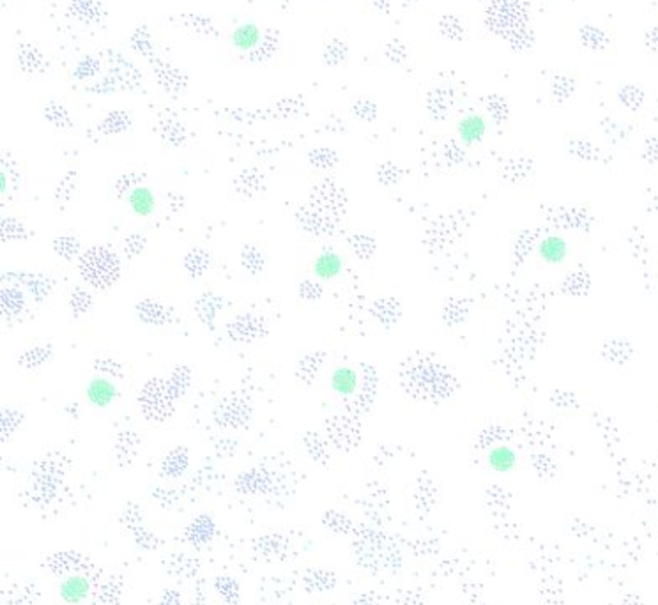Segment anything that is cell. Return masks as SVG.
Returning a JSON list of instances; mask_svg holds the SVG:
<instances>
[{"label": "cell", "mask_w": 658, "mask_h": 605, "mask_svg": "<svg viewBox=\"0 0 658 605\" xmlns=\"http://www.w3.org/2000/svg\"><path fill=\"white\" fill-rule=\"evenodd\" d=\"M80 274L94 288H108L119 280L120 260L106 246H92L80 257Z\"/></svg>", "instance_id": "1"}, {"label": "cell", "mask_w": 658, "mask_h": 605, "mask_svg": "<svg viewBox=\"0 0 658 605\" xmlns=\"http://www.w3.org/2000/svg\"><path fill=\"white\" fill-rule=\"evenodd\" d=\"M139 405L142 415L150 422L169 419L176 409V396L170 391L167 379H149L139 393Z\"/></svg>", "instance_id": "2"}, {"label": "cell", "mask_w": 658, "mask_h": 605, "mask_svg": "<svg viewBox=\"0 0 658 605\" xmlns=\"http://www.w3.org/2000/svg\"><path fill=\"white\" fill-rule=\"evenodd\" d=\"M213 418L221 429H243L251 419V403L243 395H228L216 405Z\"/></svg>", "instance_id": "3"}, {"label": "cell", "mask_w": 658, "mask_h": 605, "mask_svg": "<svg viewBox=\"0 0 658 605\" xmlns=\"http://www.w3.org/2000/svg\"><path fill=\"white\" fill-rule=\"evenodd\" d=\"M227 333L237 344H251L267 335V322L264 321V317L255 314L237 315L228 322Z\"/></svg>", "instance_id": "4"}, {"label": "cell", "mask_w": 658, "mask_h": 605, "mask_svg": "<svg viewBox=\"0 0 658 605\" xmlns=\"http://www.w3.org/2000/svg\"><path fill=\"white\" fill-rule=\"evenodd\" d=\"M2 281L9 285L25 287L38 302L45 301L53 288V280H50L43 273H16V271H11V273L2 274Z\"/></svg>", "instance_id": "5"}, {"label": "cell", "mask_w": 658, "mask_h": 605, "mask_svg": "<svg viewBox=\"0 0 658 605\" xmlns=\"http://www.w3.org/2000/svg\"><path fill=\"white\" fill-rule=\"evenodd\" d=\"M136 317L146 324L153 326H169L177 321L176 312L169 305L158 301V299H142L135 307Z\"/></svg>", "instance_id": "6"}, {"label": "cell", "mask_w": 658, "mask_h": 605, "mask_svg": "<svg viewBox=\"0 0 658 605\" xmlns=\"http://www.w3.org/2000/svg\"><path fill=\"white\" fill-rule=\"evenodd\" d=\"M260 27L255 22H243L234 27L230 34V43L239 52H250L260 43Z\"/></svg>", "instance_id": "7"}, {"label": "cell", "mask_w": 658, "mask_h": 605, "mask_svg": "<svg viewBox=\"0 0 658 605\" xmlns=\"http://www.w3.org/2000/svg\"><path fill=\"white\" fill-rule=\"evenodd\" d=\"M90 583L83 576H71L64 579L59 586V594L66 604L78 605L89 597Z\"/></svg>", "instance_id": "8"}, {"label": "cell", "mask_w": 658, "mask_h": 605, "mask_svg": "<svg viewBox=\"0 0 658 605\" xmlns=\"http://www.w3.org/2000/svg\"><path fill=\"white\" fill-rule=\"evenodd\" d=\"M234 191L243 198H253L255 195L266 190V177L257 170H244L234 179Z\"/></svg>", "instance_id": "9"}, {"label": "cell", "mask_w": 658, "mask_h": 605, "mask_svg": "<svg viewBox=\"0 0 658 605\" xmlns=\"http://www.w3.org/2000/svg\"><path fill=\"white\" fill-rule=\"evenodd\" d=\"M312 202H314V206L318 207V209L324 211H331V213H337L338 207H342L344 204V197L338 191V188L331 183H321L314 188L312 191Z\"/></svg>", "instance_id": "10"}, {"label": "cell", "mask_w": 658, "mask_h": 605, "mask_svg": "<svg viewBox=\"0 0 658 605\" xmlns=\"http://www.w3.org/2000/svg\"><path fill=\"white\" fill-rule=\"evenodd\" d=\"M0 310L6 319L18 317L25 310V298H23L22 287L4 284V287L0 291Z\"/></svg>", "instance_id": "11"}, {"label": "cell", "mask_w": 658, "mask_h": 605, "mask_svg": "<svg viewBox=\"0 0 658 605\" xmlns=\"http://www.w3.org/2000/svg\"><path fill=\"white\" fill-rule=\"evenodd\" d=\"M223 308V299L213 292H206L195 301V314L209 329H214L216 314Z\"/></svg>", "instance_id": "12"}, {"label": "cell", "mask_w": 658, "mask_h": 605, "mask_svg": "<svg viewBox=\"0 0 658 605\" xmlns=\"http://www.w3.org/2000/svg\"><path fill=\"white\" fill-rule=\"evenodd\" d=\"M295 216H298V221H300V225L308 234H328V230L331 228L328 216L322 214L321 209H317L315 206L300 207Z\"/></svg>", "instance_id": "13"}, {"label": "cell", "mask_w": 658, "mask_h": 605, "mask_svg": "<svg viewBox=\"0 0 658 605\" xmlns=\"http://www.w3.org/2000/svg\"><path fill=\"white\" fill-rule=\"evenodd\" d=\"M486 131L485 119L479 113H469L458 123V137L464 144H476Z\"/></svg>", "instance_id": "14"}, {"label": "cell", "mask_w": 658, "mask_h": 605, "mask_svg": "<svg viewBox=\"0 0 658 605\" xmlns=\"http://www.w3.org/2000/svg\"><path fill=\"white\" fill-rule=\"evenodd\" d=\"M324 363V354L322 352H310V354L303 356L295 366V377L300 379L301 382L304 384H310L314 382V379L317 377L318 368Z\"/></svg>", "instance_id": "15"}, {"label": "cell", "mask_w": 658, "mask_h": 605, "mask_svg": "<svg viewBox=\"0 0 658 605\" xmlns=\"http://www.w3.org/2000/svg\"><path fill=\"white\" fill-rule=\"evenodd\" d=\"M52 356H53V349L50 344L34 345V347L27 349L23 354H20L18 365L27 370H38L39 366L45 365Z\"/></svg>", "instance_id": "16"}, {"label": "cell", "mask_w": 658, "mask_h": 605, "mask_svg": "<svg viewBox=\"0 0 658 605\" xmlns=\"http://www.w3.org/2000/svg\"><path fill=\"white\" fill-rule=\"evenodd\" d=\"M211 257L204 248H191L184 257V269L191 278H200L209 269Z\"/></svg>", "instance_id": "17"}, {"label": "cell", "mask_w": 658, "mask_h": 605, "mask_svg": "<svg viewBox=\"0 0 658 605\" xmlns=\"http://www.w3.org/2000/svg\"><path fill=\"white\" fill-rule=\"evenodd\" d=\"M517 455L508 446H496L489 453V466L496 473H510L515 467Z\"/></svg>", "instance_id": "18"}, {"label": "cell", "mask_w": 658, "mask_h": 605, "mask_svg": "<svg viewBox=\"0 0 658 605\" xmlns=\"http://www.w3.org/2000/svg\"><path fill=\"white\" fill-rule=\"evenodd\" d=\"M87 396H89L90 402L94 405H99V408H105L115 398V388H113L112 382H108L106 379H96L89 384V389H87Z\"/></svg>", "instance_id": "19"}, {"label": "cell", "mask_w": 658, "mask_h": 605, "mask_svg": "<svg viewBox=\"0 0 658 605\" xmlns=\"http://www.w3.org/2000/svg\"><path fill=\"white\" fill-rule=\"evenodd\" d=\"M241 264L250 274H260L266 267V257L255 244H244L241 250Z\"/></svg>", "instance_id": "20"}, {"label": "cell", "mask_w": 658, "mask_h": 605, "mask_svg": "<svg viewBox=\"0 0 658 605\" xmlns=\"http://www.w3.org/2000/svg\"><path fill=\"white\" fill-rule=\"evenodd\" d=\"M130 204L131 209L135 211L140 216H149L154 211V195L147 188H135L130 193Z\"/></svg>", "instance_id": "21"}, {"label": "cell", "mask_w": 658, "mask_h": 605, "mask_svg": "<svg viewBox=\"0 0 658 605\" xmlns=\"http://www.w3.org/2000/svg\"><path fill=\"white\" fill-rule=\"evenodd\" d=\"M167 382H169V388L172 395L176 396V400H179L191 384V370L184 365L176 366L172 370V374L169 375V379H167Z\"/></svg>", "instance_id": "22"}, {"label": "cell", "mask_w": 658, "mask_h": 605, "mask_svg": "<svg viewBox=\"0 0 658 605\" xmlns=\"http://www.w3.org/2000/svg\"><path fill=\"white\" fill-rule=\"evenodd\" d=\"M136 448H139V433H135L133 430H122V432L117 436L115 450L120 462L131 460V457L135 455Z\"/></svg>", "instance_id": "23"}, {"label": "cell", "mask_w": 658, "mask_h": 605, "mask_svg": "<svg viewBox=\"0 0 658 605\" xmlns=\"http://www.w3.org/2000/svg\"><path fill=\"white\" fill-rule=\"evenodd\" d=\"M340 269H342L340 257L331 253V251L322 253L321 257L317 258V262H315V274L321 278H326V280L337 277V274L340 273Z\"/></svg>", "instance_id": "24"}, {"label": "cell", "mask_w": 658, "mask_h": 605, "mask_svg": "<svg viewBox=\"0 0 658 605\" xmlns=\"http://www.w3.org/2000/svg\"><path fill=\"white\" fill-rule=\"evenodd\" d=\"M0 230H2V243H8V241H22L29 237V230L25 228V225L22 223L16 218H9L4 216L2 221H0Z\"/></svg>", "instance_id": "25"}, {"label": "cell", "mask_w": 658, "mask_h": 605, "mask_svg": "<svg viewBox=\"0 0 658 605\" xmlns=\"http://www.w3.org/2000/svg\"><path fill=\"white\" fill-rule=\"evenodd\" d=\"M53 250L60 258L71 262L80 255V241L75 235H59L53 241Z\"/></svg>", "instance_id": "26"}, {"label": "cell", "mask_w": 658, "mask_h": 605, "mask_svg": "<svg viewBox=\"0 0 658 605\" xmlns=\"http://www.w3.org/2000/svg\"><path fill=\"white\" fill-rule=\"evenodd\" d=\"M540 255L545 258L547 262H561L566 255V244L565 241L559 237H547L542 244H540Z\"/></svg>", "instance_id": "27"}, {"label": "cell", "mask_w": 658, "mask_h": 605, "mask_svg": "<svg viewBox=\"0 0 658 605\" xmlns=\"http://www.w3.org/2000/svg\"><path fill=\"white\" fill-rule=\"evenodd\" d=\"M331 384L342 395H351L356 389V374L351 368H338L333 374Z\"/></svg>", "instance_id": "28"}, {"label": "cell", "mask_w": 658, "mask_h": 605, "mask_svg": "<svg viewBox=\"0 0 658 605\" xmlns=\"http://www.w3.org/2000/svg\"><path fill=\"white\" fill-rule=\"evenodd\" d=\"M76 184H78L76 183V174L75 172L66 174V177H64V179L60 181L55 188L57 204H60V206H68L69 202H71V198L75 197Z\"/></svg>", "instance_id": "29"}, {"label": "cell", "mask_w": 658, "mask_h": 605, "mask_svg": "<svg viewBox=\"0 0 658 605\" xmlns=\"http://www.w3.org/2000/svg\"><path fill=\"white\" fill-rule=\"evenodd\" d=\"M147 237L140 232H131L122 241V253L126 258H135L146 250Z\"/></svg>", "instance_id": "30"}, {"label": "cell", "mask_w": 658, "mask_h": 605, "mask_svg": "<svg viewBox=\"0 0 658 605\" xmlns=\"http://www.w3.org/2000/svg\"><path fill=\"white\" fill-rule=\"evenodd\" d=\"M69 308H71L75 317H82L92 308V295L83 288H75L69 298Z\"/></svg>", "instance_id": "31"}, {"label": "cell", "mask_w": 658, "mask_h": 605, "mask_svg": "<svg viewBox=\"0 0 658 605\" xmlns=\"http://www.w3.org/2000/svg\"><path fill=\"white\" fill-rule=\"evenodd\" d=\"M23 419H25V415H23L22 411H18V409H4V411H2V419H0V423H2V439H4V441L8 439V433L11 436V433L22 425Z\"/></svg>", "instance_id": "32"}, {"label": "cell", "mask_w": 658, "mask_h": 605, "mask_svg": "<svg viewBox=\"0 0 658 605\" xmlns=\"http://www.w3.org/2000/svg\"><path fill=\"white\" fill-rule=\"evenodd\" d=\"M94 370L97 374L108 375L112 379H120L124 375V366L113 358H99L94 361Z\"/></svg>", "instance_id": "33"}, {"label": "cell", "mask_w": 658, "mask_h": 605, "mask_svg": "<svg viewBox=\"0 0 658 605\" xmlns=\"http://www.w3.org/2000/svg\"><path fill=\"white\" fill-rule=\"evenodd\" d=\"M20 181H22V177H20V172H15V170L11 168V165H9V170H8V167H6V165H2V183H0V188H2V195H6L8 191L18 190L20 184H22Z\"/></svg>", "instance_id": "34"}, {"label": "cell", "mask_w": 658, "mask_h": 605, "mask_svg": "<svg viewBox=\"0 0 658 605\" xmlns=\"http://www.w3.org/2000/svg\"><path fill=\"white\" fill-rule=\"evenodd\" d=\"M140 181H142V176H139V174H126V176L120 177L115 183L117 197H122L127 191H133L135 188H139Z\"/></svg>", "instance_id": "35"}, {"label": "cell", "mask_w": 658, "mask_h": 605, "mask_svg": "<svg viewBox=\"0 0 658 605\" xmlns=\"http://www.w3.org/2000/svg\"><path fill=\"white\" fill-rule=\"evenodd\" d=\"M184 466H186V452H184L183 448L170 452L169 457H167V460H164V467H167L169 471H170V467H174L172 471H177V469H183Z\"/></svg>", "instance_id": "36"}, {"label": "cell", "mask_w": 658, "mask_h": 605, "mask_svg": "<svg viewBox=\"0 0 658 605\" xmlns=\"http://www.w3.org/2000/svg\"><path fill=\"white\" fill-rule=\"evenodd\" d=\"M321 294H322L321 287H318L315 281L307 280L300 285V295L303 299H307V301H315V299L321 298Z\"/></svg>", "instance_id": "37"}, {"label": "cell", "mask_w": 658, "mask_h": 605, "mask_svg": "<svg viewBox=\"0 0 658 605\" xmlns=\"http://www.w3.org/2000/svg\"><path fill=\"white\" fill-rule=\"evenodd\" d=\"M356 239H358V243L354 241L356 253H358L359 257H368V255L372 253V250H374V243H372L370 237H365V235H356Z\"/></svg>", "instance_id": "38"}, {"label": "cell", "mask_w": 658, "mask_h": 605, "mask_svg": "<svg viewBox=\"0 0 658 605\" xmlns=\"http://www.w3.org/2000/svg\"><path fill=\"white\" fill-rule=\"evenodd\" d=\"M365 377H367V388L368 389H372V391H374V388H372V386H375V377H374V372H372V370H368L367 374H365ZM363 393H367V389H365ZM363 393H361V395L358 396V400H356V402L359 403V405H368V403H370V400L368 398H365V395Z\"/></svg>", "instance_id": "39"}, {"label": "cell", "mask_w": 658, "mask_h": 605, "mask_svg": "<svg viewBox=\"0 0 658 605\" xmlns=\"http://www.w3.org/2000/svg\"><path fill=\"white\" fill-rule=\"evenodd\" d=\"M66 411L73 412V416H76V405H71V408H66Z\"/></svg>", "instance_id": "40"}]
</instances>
